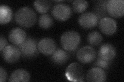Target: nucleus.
<instances>
[{"label":"nucleus","instance_id":"1","mask_svg":"<svg viewBox=\"0 0 124 82\" xmlns=\"http://www.w3.org/2000/svg\"><path fill=\"white\" fill-rule=\"evenodd\" d=\"M15 21L23 28H30L33 26L37 21L35 13L30 7H24L19 9L15 15Z\"/></svg>","mask_w":124,"mask_h":82},{"label":"nucleus","instance_id":"2","mask_svg":"<svg viewBox=\"0 0 124 82\" xmlns=\"http://www.w3.org/2000/svg\"><path fill=\"white\" fill-rule=\"evenodd\" d=\"M81 43L80 34L75 31H68L63 34L61 38L62 47L68 51L75 50Z\"/></svg>","mask_w":124,"mask_h":82},{"label":"nucleus","instance_id":"3","mask_svg":"<svg viewBox=\"0 0 124 82\" xmlns=\"http://www.w3.org/2000/svg\"><path fill=\"white\" fill-rule=\"evenodd\" d=\"M66 76L72 82H83L85 73L83 67L78 63L70 64L66 70Z\"/></svg>","mask_w":124,"mask_h":82},{"label":"nucleus","instance_id":"4","mask_svg":"<svg viewBox=\"0 0 124 82\" xmlns=\"http://www.w3.org/2000/svg\"><path fill=\"white\" fill-rule=\"evenodd\" d=\"M36 41L31 37L26 38L25 41L19 46L22 56L25 58L36 56L38 53Z\"/></svg>","mask_w":124,"mask_h":82},{"label":"nucleus","instance_id":"5","mask_svg":"<svg viewBox=\"0 0 124 82\" xmlns=\"http://www.w3.org/2000/svg\"><path fill=\"white\" fill-rule=\"evenodd\" d=\"M51 13L53 17L56 20L64 22L71 17L72 11L71 7L66 4H57L54 6L52 9Z\"/></svg>","mask_w":124,"mask_h":82},{"label":"nucleus","instance_id":"6","mask_svg":"<svg viewBox=\"0 0 124 82\" xmlns=\"http://www.w3.org/2000/svg\"><path fill=\"white\" fill-rule=\"evenodd\" d=\"M107 13L115 18L122 17L124 14V1L123 0H110L107 2Z\"/></svg>","mask_w":124,"mask_h":82},{"label":"nucleus","instance_id":"7","mask_svg":"<svg viewBox=\"0 0 124 82\" xmlns=\"http://www.w3.org/2000/svg\"><path fill=\"white\" fill-rule=\"evenodd\" d=\"M96 52L95 50L91 46H85L78 50L77 58L81 63L84 64L91 63L96 58Z\"/></svg>","mask_w":124,"mask_h":82},{"label":"nucleus","instance_id":"8","mask_svg":"<svg viewBox=\"0 0 124 82\" xmlns=\"http://www.w3.org/2000/svg\"><path fill=\"white\" fill-rule=\"evenodd\" d=\"M2 52L3 59L9 64H14L17 62L20 59L21 54L19 47L14 45L6 46Z\"/></svg>","mask_w":124,"mask_h":82},{"label":"nucleus","instance_id":"9","mask_svg":"<svg viewBox=\"0 0 124 82\" xmlns=\"http://www.w3.org/2000/svg\"><path fill=\"white\" fill-rule=\"evenodd\" d=\"M98 19L99 17L97 14L92 12H87L80 15L78 19V22L82 28L90 29L97 26Z\"/></svg>","mask_w":124,"mask_h":82},{"label":"nucleus","instance_id":"10","mask_svg":"<svg viewBox=\"0 0 124 82\" xmlns=\"http://www.w3.org/2000/svg\"><path fill=\"white\" fill-rule=\"evenodd\" d=\"M99 27L102 33L107 36H112L117 29V24L115 19L112 18L104 17L100 20Z\"/></svg>","mask_w":124,"mask_h":82},{"label":"nucleus","instance_id":"11","mask_svg":"<svg viewBox=\"0 0 124 82\" xmlns=\"http://www.w3.org/2000/svg\"><path fill=\"white\" fill-rule=\"evenodd\" d=\"M38 50L45 56H51L56 50V44L54 40L50 38H45L39 42Z\"/></svg>","mask_w":124,"mask_h":82},{"label":"nucleus","instance_id":"12","mask_svg":"<svg viewBox=\"0 0 124 82\" xmlns=\"http://www.w3.org/2000/svg\"><path fill=\"white\" fill-rule=\"evenodd\" d=\"M98 54L100 58L104 60L112 61L116 56V50L113 45L105 43L100 47Z\"/></svg>","mask_w":124,"mask_h":82},{"label":"nucleus","instance_id":"13","mask_svg":"<svg viewBox=\"0 0 124 82\" xmlns=\"http://www.w3.org/2000/svg\"><path fill=\"white\" fill-rule=\"evenodd\" d=\"M86 78L87 82H103L107 80V75L103 69L96 67L88 70Z\"/></svg>","mask_w":124,"mask_h":82},{"label":"nucleus","instance_id":"14","mask_svg":"<svg viewBox=\"0 0 124 82\" xmlns=\"http://www.w3.org/2000/svg\"><path fill=\"white\" fill-rule=\"evenodd\" d=\"M8 37L9 41L11 43L19 46L26 40V34L24 30L17 27L10 31Z\"/></svg>","mask_w":124,"mask_h":82},{"label":"nucleus","instance_id":"15","mask_svg":"<svg viewBox=\"0 0 124 82\" xmlns=\"http://www.w3.org/2000/svg\"><path fill=\"white\" fill-rule=\"evenodd\" d=\"M31 79L30 74L24 69L16 70L10 76L9 82H28Z\"/></svg>","mask_w":124,"mask_h":82},{"label":"nucleus","instance_id":"16","mask_svg":"<svg viewBox=\"0 0 124 82\" xmlns=\"http://www.w3.org/2000/svg\"><path fill=\"white\" fill-rule=\"evenodd\" d=\"M51 56L52 61L54 64L60 65L65 64L69 58L68 53L61 48L56 49Z\"/></svg>","mask_w":124,"mask_h":82},{"label":"nucleus","instance_id":"17","mask_svg":"<svg viewBox=\"0 0 124 82\" xmlns=\"http://www.w3.org/2000/svg\"><path fill=\"white\" fill-rule=\"evenodd\" d=\"M13 17V11L10 8L5 5L0 7V23L1 25L6 24L10 22Z\"/></svg>","mask_w":124,"mask_h":82},{"label":"nucleus","instance_id":"18","mask_svg":"<svg viewBox=\"0 0 124 82\" xmlns=\"http://www.w3.org/2000/svg\"><path fill=\"white\" fill-rule=\"evenodd\" d=\"M34 7L38 13L41 14H46L50 9L52 2L50 1H36L34 3Z\"/></svg>","mask_w":124,"mask_h":82},{"label":"nucleus","instance_id":"19","mask_svg":"<svg viewBox=\"0 0 124 82\" xmlns=\"http://www.w3.org/2000/svg\"><path fill=\"white\" fill-rule=\"evenodd\" d=\"M53 24L52 17L49 14H44L41 15L38 19V25L42 29H48Z\"/></svg>","mask_w":124,"mask_h":82},{"label":"nucleus","instance_id":"20","mask_svg":"<svg viewBox=\"0 0 124 82\" xmlns=\"http://www.w3.org/2000/svg\"><path fill=\"white\" fill-rule=\"evenodd\" d=\"M88 7V3L85 0H76L72 3L73 10L77 13H81Z\"/></svg>","mask_w":124,"mask_h":82},{"label":"nucleus","instance_id":"21","mask_svg":"<svg viewBox=\"0 0 124 82\" xmlns=\"http://www.w3.org/2000/svg\"><path fill=\"white\" fill-rule=\"evenodd\" d=\"M87 40L90 44L93 46H97L102 42V36L99 32L93 31L88 34Z\"/></svg>","mask_w":124,"mask_h":82},{"label":"nucleus","instance_id":"22","mask_svg":"<svg viewBox=\"0 0 124 82\" xmlns=\"http://www.w3.org/2000/svg\"><path fill=\"white\" fill-rule=\"evenodd\" d=\"M111 61H105L102 58L98 57L97 59V61L95 65L97 66V67L101 68L102 69H107L110 67L111 65Z\"/></svg>","mask_w":124,"mask_h":82},{"label":"nucleus","instance_id":"23","mask_svg":"<svg viewBox=\"0 0 124 82\" xmlns=\"http://www.w3.org/2000/svg\"><path fill=\"white\" fill-rule=\"evenodd\" d=\"M7 72L4 68L2 67L0 68V82H4L7 79Z\"/></svg>","mask_w":124,"mask_h":82},{"label":"nucleus","instance_id":"24","mask_svg":"<svg viewBox=\"0 0 124 82\" xmlns=\"http://www.w3.org/2000/svg\"><path fill=\"white\" fill-rule=\"evenodd\" d=\"M7 43V42L6 40L2 35H1V37H0V51H1V52L2 51L4 48L6 46Z\"/></svg>","mask_w":124,"mask_h":82}]
</instances>
